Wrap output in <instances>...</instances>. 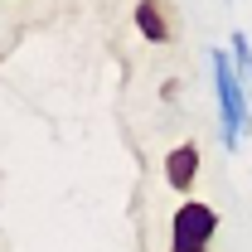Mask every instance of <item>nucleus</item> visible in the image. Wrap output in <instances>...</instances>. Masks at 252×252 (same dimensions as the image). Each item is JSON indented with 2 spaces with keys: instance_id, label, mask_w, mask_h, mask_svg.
Instances as JSON below:
<instances>
[{
  "instance_id": "f257e3e1",
  "label": "nucleus",
  "mask_w": 252,
  "mask_h": 252,
  "mask_svg": "<svg viewBox=\"0 0 252 252\" xmlns=\"http://www.w3.org/2000/svg\"><path fill=\"white\" fill-rule=\"evenodd\" d=\"M209 63H214V93H219V136H223L228 151H238V146H243V131H248V122H252L248 83H243V73H238L233 54L214 49Z\"/></svg>"
},
{
  "instance_id": "f03ea898",
  "label": "nucleus",
  "mask_w": 252,
  "mask_h": 252,
  "mask_svg": "<svg viewBox=\"0 0 252 252\" xmlns=\"http://www.w3.org/2000/svg\"><path fill=\"white\" fill-rule=\"evenodd\" d=\"M214 233H219V214L204 199H185L170 223V252H209Z\"/></svg>"
},
{
  "instance_id": "7ed1b4c3",
  "label": "nucleus",
  "mask_w": 252,
  "mask_h": 252,
  "mask_svg": "<svg viewBox=\"0 0 252 252\" xmlns=\"http://www.w3.org/2000/svg\"><path fill=\"white\" fill-rule=\"evenodd\" d=\"M165 180H170V189H180V194L194 189V180H199V146H194V141L175 146V151L165 156Z\"/></svg>"
},
{
  "instance_id": "20e7f679",
  "label": "nucleus",
  "mask_w": 252,
  "mask_h": 252,
  "mask_svg": "<svg viewBox=\"0 0 252 252\" xmlns=\"http://www.w3.org/2000/svg\"><path fill=\"white\" fill-rule=\"evenodd\" d=\"M136 30L146 34L151 44H165L170 39V20H165V5L160 0H141L136 5Z\"/></svg>"
},
{
  "instance_id": "39448f33",
  "label": "nucleus",
  "mask_w": 252,
  "mask_h": 252,
  "mask_svg": "<svg viewBox=\"0 0 252 252\" xmlns=\"http://www.w3.org/2000/svg\"><path fill=\"white\" fill-rule=\"evenodd\" d=\"M233 63H238V73H243V83H252V44H248V34L243 30H233Z\"/></svg>"
}]
</instances>
